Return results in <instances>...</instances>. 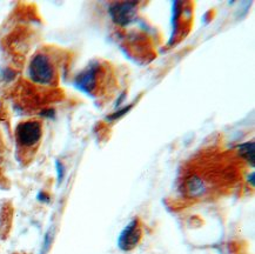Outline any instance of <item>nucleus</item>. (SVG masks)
Here are the masks:
<instances>
[{"mask_svg": "<svg viewBox=\"0 0 255 254\" xmlns=\"http://www.w3.org/2000/svg\"><path fill=\"white\" fill-rule=\"evenodd\" d=\"M42 123L37 119H28L19 123L15 127L14 136L17 149L22 161H29L37 152L42 139Z\"/></svg>", "mask_w": 255, "mask_h": 254, "instance_id": "1", "label": "nucleus"}, {"mask_svg": "<svg viewBox=\"0 0 255 254\" xmlns=\"http://www.w3.org/2000/svg\"><path fill=\"white\" fill-rule=\"evenodd\" d=\"M27 74L34 84L51 86L57 79V68L50 55L44 52H39L29 61Z\"/></svg>", "mask_w": 255, "mask_h": 254, "instance_id": "2", "label": "nucleus"}, {"mask_svg": "<svg viewBox=\"0 0 255 254\" xmlns=\"http://www.w3.org/2000/svg\"><path fill=\"white\" fill-rule=\"evenodd\" d=\"M142 232L138 219L130 220L118 238V247L124 252H129L135 249L141 239Z\"/></svg>", "mask_w": 255, "mask_h": 254, "instance_id": "3", "label": "nucleus"}, {"mask_svg": "<svg viewBox=\"0 0 255 254\" xmlns=\"http://www.w3.org/2000/svg\"><path fill=\"white\" fill-rule=\"evenodd\" d=\"M135 1H122L113 2L110 6L109 13L112 20L119 26H127L134 20L136 15Z\"/></svg>", "mask_w": 255, "mask_h": 254, "instance_id": "4", "label": "nucleus"}, {"mask_svg": "<svg viewBox=\"0 0 255 254\" xmlns=\"http://www.w3.org/2000/svg\"><path fill=\"white\" fill-rule=\"evenodd\" d=\"M99 65H91L81 72L76 79V86L85 93L91 94L97 87Z\"/></svg>", "mask_w": 255, "mask_h": 254, "instance_id": "5", "label": "nucleus"}, {"mask_svg": "<svg viewBox=\"0 0 255 254\" xmlns=\"http://www.w3.org/2000/svg\"><path fill=\"white\" fill-rule=\"evenodd\" d=\"M185 190L189 198L197 199V198H201L202 195L206 193L207 187H206L205 181L202 180L200 177H198V175H192V177L186 179Z\"/></svg>", "mask_w": 255, "mask_h": 254, "instance_id": "6", "label": "nucleus"}, {"mask_svg": "<svg viewBox=\"0 0 255 254\" xmlns=\"http://www.w3.org/2000/svg\"><path fill=\"white\" fill-rule=\"evenodd\" d=\"M254 146H255L254 141H247L237 146V151L239 153V155H240V157L243 158L248 165H251L252 167H254V162H255Z\"/></svg>", "mask_w": 255, "mask_h": 254, "instance_id": "7", "label": "nucleus"}, {"mask_svg": "<svg viewBox=\"0 0 255 254\" xmlns=\"http://www.w3.org/2000/svg\"><path fill=\"white\" fill-rule=\"evenodd\" d=\"M55 165H57V173H58V180L59 182L63 181L64 175H65V167L63 165V162H60L59 160L55 161Z\"/></svg>", "mask_w": 255, "mask_h": 254, "instance_id": "8", "label": "nucleus"}, {"mask_svg": "<svg viewBox=\"0 0 255 254\" xmlns=\"http://www.w3.org/2000/svg\"><path fill=\"white\" fill-rule=\"evenodd\" d=\"M130 107L132 106H128V107H125V109L124 110H122V111H119V112H117L116 115H113V116H111L110 117V120H114V119H118V118H120V117H123L124 115H126L127 112H128V111L130 110Z\"/></svg>", "mask_w": 255, "mask_h": 254, "instance_id": "9", "label": "nucleus"}, {"mask_svg": "<svg viewBox=\"0 0 255 254\" xmlns=\"http://www.w3.org/2000/svg\"><path fill=\"white\" fill-rule=\"evenodd\" d=\"M248 182H251V186L254 187V172L248 175Z\"/></svg>", "mask_w": 255, "mask_h": 254, "instance_id": "10", "label": "nucleus"}, {"mask_svg": "<svg viewBox=\"0 0 255 254\" xmlns=\"http://www.w3.org/2000/svg\"><path fill=\"white\" fill-rule=\"evenodd\" d=\"M2 149H4V141H2L1 134H0V152H2Z\"/></svg>", "mask_w": 255, "mask_h": 254, "instance_id": "11", "label": "nucleus"}, {"mask_svg": "<svg viewBox=\"0 0 255 254\" xmlns=\"http://www.w3.org/2000/svg\"><path fill=\"white\" fill-rule=\"evenodd\" d=\"M1 113H2V105L1 103H0V116H1Z\"/></svg>", "mask_w": 255, "mask_h": 254, "instance_id": "12", "label": "nucleus"}]
</instances>
